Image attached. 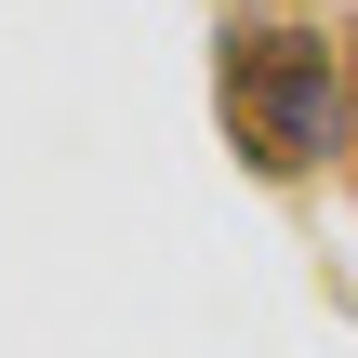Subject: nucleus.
Masks as SVG:
<instances>
[{"label":"nucleus","mask_w":358,"mask_h":358,"mask_svg":"<svg viewBox=\"0 0 358 358\" xmlns=\"http://www.w3.org/2000/svg\"><path fill=\"white\" fill-rule=\"evenodd\" d=\"M213 120L252 186H319L345 159V40L306 13H226L213 40Z\"/></svg>","instance_id":"f257e3e1"},{"label":"nucleus","mask_w":358,"mask_h":358,"mask_svg":"<svg viewBox=\"0 0 358 358\" xmlns=\"http://www.w3.org/2000/svg\"><path fill=\"white\" fill-rule=\"evenodd\" d=\"M345 186H358V13H345Z\"/></svg>","instance_id":"f03ea898"}]
</instances>
